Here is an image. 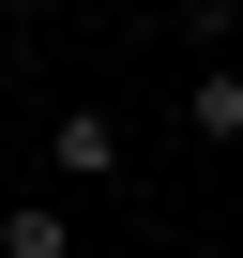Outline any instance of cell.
<instances>
[{"mask_svg": "<svg viewBox=\"0 0 243 258\" xmlns=\"http://www.w3.org/2000/svg\"><path fill=\"white\" fill-rule=\"evenodd\" d=\"M0 198H16V137H0Z\"/></svg>", "mask_w": 243, "mask_h": 258, "instance_id": "cell-4", "label": "cell"}, {"mask_svg": "<svg viewBox=\"0 0 243 258\" xmlns=\"http://www.w3.org/2000/svg\"><path fill=\"white\" fill-rule=\"evenodd\" d=\"M183 137L198 152H243V61H198L183 76Z\"/></svg>", "mask_w": 243, "mask_h": 258, "instance_id": "cell-2", "label": "cell"}, {"mask_svg": "<svg viewBox=\"0 0 243 258\" xmlns=\"http://www.w3.org/2000/svg\"><path fill=\"white\" fill-rule=\"evenodd\" d=\"M31 167H46V198H122V182H137V137H122V106L76 91V106H46V152Z\"/></svg>", "mask_w": 243, "mask_h": 258, "instance_id": "cell-1", "label": "cell"}, {"mask_svg": "<svg viewBox=\"0 0 243 258\" xmlns=\"http://www.w3.org/2000/svg\"><path fill=\"white\" fill-rule=\"evenodd\" d=\"M0 258H76V198L16 182V198H0Z\"/></svg>", "mask_w": 243, "mask_h": 258, "instance_id": "cell-3", "label": "cell"}]
</instances>
